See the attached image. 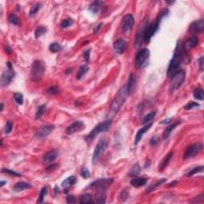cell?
Segmentation results:
<instances>
[{
	"instance_id": "obj_58",
	"label": "cell",
	"mask_w": 204,
	"mask_h": 204,
	"mask_svg": "<svg viewBox=\"0 0 204 204\" xmlns=\"http://www.w3.org/2000/svg\"><path fill=\"white\" fill-rule=\"evenodd\" d=\"M1 112H2V110H3V103H1Z\"/></svg>"
},
{
	"instance_id": "obj_50",
	"label": "cell",
	"mask_w": 204,
	"mask_h": 204,
	"mask_svg": "<svg viewBox=\"0 0 204 204\" xmlns=\"http://www.w3.org/2000/svg\"><path fill=\"white\" fill-rule=\"evenodd\" d=\"M199 67H200V69L201 70H203V65H204V58L203 57H201V58L199 59Z\"/></svg>"
},
{
	"instance_id": "obj_35",
	"label": "cell",
	"mask_w": 204,
	"mask_h": 204,
	"mask_svg": "<svg viewBox=\"0 0 204 204\" xmlns=\"http://www.w3.org/2000/svg\"><path fill=\"white\" fill-rule=\"evenodd\" d=\"M8 21L9 22H11L13 25H18L19 24V18L15 14H11V15H9Z\"/></svg>"
},
{
	"instance_id": "obj_31",
	"label": "cell",
	"mask_w": 204,
	"mask_h": 204,
	"mask_svg": "<svg viewBox=\"0 0 204 204\" xmlns=\"http://www.w3.org/2000/svg\"><path fill=\"white\" fill-rule=\"evenodd\" d=\"M198 43H199V40H198L197 37H192L187 40L185 44V46L188 48H194L198 45Z\"/></svg>"
},
{
	"instance_id": "obj_56",
	"label": "cell",
	"mask_w": 204,
	"mask_h": 204,
	"mask_svg": "<svg viewBox=\"0 0 204 204\" xmlns=\"http://www.w3.org/2000/svg\"><path fill=\"white\" fill-rule=\"evenodd\" d=\"M177 183V182L176 181H174V182H172V183H169V184L168 185V187H172V186H175V184H176Z\"/></svg>"
},
{
	"instance_id": "obj_45",
	"label": "cell",
	"mask_w": 204,
	"mask_h": 204,
	"mask_svg": "<svg viewBox=\"0 0 204 204\" xmlns=\"http://www.w3.org/2000/svg\"><path fill=\"white\" fill-rule=\"evenodd\" d=\"M81 176L84 179H88L89 177H90V172L86 168H83L81 171Z\"/></svg>"
},
{
	"instance_id": "obj_13",
	"label": "cell",
	"mask_w": 204,
	"mask_h": 204,
	"mask_svg": "<svg viewBox=\"0 0 204 204\" xmlns=\"http://www.w3.org/2000/svg\"><path fill=\"white\" fill-rule=\"evenodd\" d=\"M190 30L193 33L202 34L204 30V20L199 19L193 22L190 26Z\"/></svg>"
},
{
	"instance_id": "obj_29",
	"label": "cell",
	"mask_w": 204,
	"mask_h": 204,
	"mask_svg": "<svg viewBox=\"0 0 204 204\" xmlns=\"http://www.w3.org/2000/svg\"><path fill=\"white\" fill-rule=\"evenodd\" d=\"M194 98L198 101H203L204 93L202 88H196L193 92Z\"/></svg>"
},
{
	"instance_id": "obj_2",
	"label": "cell",
	"mask_w": 204,
	"mask_h": 204,
	"mask_svg": "<svg viewBox=\"0 0 204 204\" xmlns=\"http://www.w3.org/2000/svg\"><path fill=\"white\" fill-rule=\"evenodd\" d=\"M168 15V9H163V11H161V13L159 14V15L158 16V18H157L156 19L147 26L144 35V42H150L151 38H152V36L155 35V34L156 33L158 29H159V24H160V22H161L162 18L165 17V16H167Z\"/></svg>"
},
{
	"instance_id": "obj_25",
	"label": "cell",
	"mask_w": 204,
	"mask_h": 204,
	"mask_svg": "<svg viewBox=\"0 0 204 204\" xmlns=\"http://www.w3.org/2000/svg\"><path fill=\"white\" fill-rule=\"evenodd\" d=\"M180 123H181L180 121H178V122L174 123V124H172V125H171L168 127H167V128L164 129V131H163V139H168V138L169 137L170 134H171L172 130H174L175 128H176V127L178 125H179Z\"/></svg>"
},
{
	"instance_id": "obj_37",
	"label": "cell",
	"mask_w": 204,
	"mask_h": 204,
	"mask_svg": "<svg viewBox=\"0 0 204 204\" xmlns=\"http://www.w3.org/2000/svg\"><path fill=\"white\" fill-rule=\"evenodd\" d=\"M202 171H203V167H202V166H198V167H196L195 168L191 170V171L187 173V176H188V177H190V176H194V175L197 174L199 172H202Z\"/></svg>"
},
{
	"instance_id": "obj_30",
	"label": "cell",
	"mask_w": 204,
	"mask_h": 204,
	"mask_svg": "<svg viewBox=\"0 0 204 204\" xmlns=\"http://www.w3.org/2000/svg\"><path fill=\"white\" fill-rule=\"evenodd\" d=\"M80 203H91L93 202L92 196L90 194H85L83 196H81L79 198Z\"/></svg>"
},
{
	"instance_id": "obj_42",
	"label": "cell",
	"mask_w": 204,
	"mask_h": 204,
	"mask_svg": "<svg viewBox=\"0 0 204 204\" xmlns=\"http://www.w3.org/2000/svg\"><path fill=\"white\" fill-rule=\"evenodd\" d=\"M73 20L69 19V18H68V19H65L62 22L61 26H62V28H67V27L70 26L71 25L73 24Z\"/></svg>"
},
{
	"instance_id": "obj_33",
	"label": "cell",
	"mask_w": 204,
	"mask_h": 204,
	"mask_svg": "<svg viewBox=\"0 0 204 204\" xmlns=\"http://www.w3.org/2000/svg\"><path fill=\"white\" fill-rule=\"evenodd\" d=\"M156 116V112L153 111V112H151L149 113H148L146 116H144V119H143V124L144 125H147L149 122H151V120H152L153 118Z\"/></svg>"
},
{
	"instance_id": "obj_23",
	"label": "cell",
	"mask_w": 204,
	"mask_h": 204,
	"mask_svg": "<svg viewBox=\"0 0 204 204\" xmlns=\"http://www.w3.org/2000/svg\"><path fill=\"white\" fill-rule=\"evenodd\" d=\"M172 156H173V152H171L168 153V155L163 158V159L162 160V162L159 165V171H163V170L168 165V163H169L170 160H171Z\"/></svg>"
},
{
	"instance_id": "obj_22",
	"label": "cell",
	"mask_w": 204,
	"mask_h": 204,
	"mask_svg": "<svg viewBox=\"0 0 204 204\" xmlns=\"http://www.w3.org/2000/svg\"><path fill=\"white\" fill-rule=\"evenodd\" d=\"M126 85L128 91H129V94H131L132 92H133L135 86V78L132 73L130 74V77H129V81H128V83L126 84Z\"/></svg>"
},
{
	"instance_id": "obj_14",
	"label": "cell",
	"mask_w": 204,
	"mask_h": 204,
	"mask_svg": "<svg viewBox=\"0 0 204 204\" xmlns=\"http://www.w3.org/2000/svg\"><path fill=\"white\" fill-rule=\"evenodd\" d=\"M54 129V126L53 125H45L38 129V131L37 132L36 137L37 138H43L45 136H47L50 132H53Z\"/></svg>"
},
{
	"instance_id": "obj_4",
	"label": "cell",
	"mask_w": 204,
	"mask_h": 204,
	"mask_svg": "<svg viewBox=\"0 0 204 204\" xmlns=\"http://www.w3.org/2000/svg\"><path fill=\"white\" fill-rule=\"evenodd\" d=\"M112 125V120L111 119H109V120H105L102 123H100L97 126L95 127L94 129H92V131L89 132L87 137H86V140L88 142L92 141L93 139H94L97 135H98L100 132H104L108 131L109 129L110 126Z\"/></svg>"
},
{
	"instance_id": "obj_5",
	"label": "cell",
	"mask_w": 204,
	"mask_h": 204,
	"mask_svg": "<svg viewBox=\"0 0 204 204\" xmlns=\"http://www.w3.org/2000/svg\"><path fill=\"white\" fill-rule=\"evenodd\" d=\"M186 73L183 70H179L178 73H176L172 78V82L170 85V91L171 92H173L174 91L177 90L183 84V82L185 80Z\"/></svg>"
},
{
	"instance_id": "obj_41",
	"label": "cell",
	"mask_w": 204,
	"mask_h": 204,
	"mask_svg": "<svg viewBox=\"0 0 204 204\" xmlns=\"http://www.w3.org/2000/svg\"><path fill=\"white\" fill-rule=\"evenodd\" d=\"M12 129H13V123L11 122V120H8L6 124V126H5V129L4 132L5 133L7 134H10L12 131Z\"/></svg>"
},
{
	"instance_id": "obj_17",
	"label": "cell",
	"mask_w": 204,
	"mask_h": 204,
	"mask_svg": "<svg viewBox=\"0 0 204 204\" xmlns=\"http://www.w3.org/2000/svg\"><path fill=\"white\" fill-rule=\"evenodd\" d=\"M152 123H148V124H147L144 127H143L142 129H140L139 131L137 132V133H136V135H135V144L136 145V144H138V143L141 140L142 137H143V135H144V134L146 132H148L149 129H150V128L152 127Z\"/></svg>"
},
{
	"instance_id": "obj_20",
	"label": "cell",
	"mask_w": 204,
	"mask_h": 204,
	"mask_svg": "<svg viewBox=\"0 0 204 204\" xmlns=\"http://www.w3.org/2000/svg\"><path fill=\"white\" fill-rule=\"evenodd\" d=\"M32 187V185L28 183H26V182H19V183H15L13 187V190L15 192H20L22 191H24V190L30 189Z\"/></svg>"
},
{
	"instance_id": "obj_10",
	"label": "cell",
	"mask_w": 204,
	"mask_h": 204,
	"mask_svg": "<svg viewBox=\"0 0 204 204\" xmlns=\"http://www.w3.org/2000/svg\"><path fill=\"white\" fill-rule=\"evenodd\" d=\"M107 148V141L105 140H100L97 143V147L95 148L94 152L92 155V163H94L101 156V154L105 152V150Z\"/></svg>"
},
{
	"instance_id": "obj_55",
	"label": "cell",
	"mask_w": 204,
	"mask_h": 204,
	"mask_svg": "<svg viewBox=\"0 0 204 204\" xmlns=\"http://www.w3.org/2000/svg\"><path fill=\"white\" fill-rule=\"evenodd\" d=\"M57 164H54V165H50V167L47 168V170H53V168H57Z\"/></svg>"
},
{
	"instance_id": "obj_16",
	"label": "cell",
	"mask_w": 204,
	"mask_h": 204,
	"mask_svg": "<svg viewBox=\"0 0 204 204\" xmlns=\"http://www.w3.org/2000/svg\"><path fill=\"white\" fill-rule=\"evenodd\" d=\"M147 25H148V18H147V19H144V21H143L141 26H140V29L138 30L137 35H136V38H135V44H136V45H140L142 39L144 38V31H145V29H146L147 27Z\"/></svg>"
},
{
	"instance_id": "obj_26",
	"label": "cell",
	"mask_w": 204,
	"mask_h": 204,
	"mask_svg": "<svg viewBox=\"0 0 204 204\" xmlns=\"http://www.w3.org/2000/svg\"><path fill=\"white\" fill-rule=\"evenodd\" d=\"M140 171H141V169H140V165L138 163H135V164L132 165L131 169L129 170V176H130V177H135V176H137L138 175L140 174Z\"/></svg>"
},
{
	"instance_id": "obj_39",
	"label": "cell",
	"mask_w": 204,
	"mask_h": 204,
	"mask_svg": "<svg viewBox=\"0 0 204 204\" xmlns=\"http://www.w3.org/2000/svg\"><path fill=\"white\" fill-rule=\"evenodd\" d=\"M46 194H47V187H44L41 190V191H40V194H39V196H38V199L37 202H38V203H42V202H43L44 198H45Z\"/></svg>"
},
{
	"instance_id": "obj_44",
	"label": "cell",
	"mask_w": 204,
	"mask_h": 204,
	"mask_svg": "<svg viewBox=\"0 0 204 204\" xmlns=\"http://www.w3.org/2000/svg\"><path fill=\"white\" fill-rule=\"evenodd\" d=\"M2 172H3V173H6V174L11 175V176H18V177H20V176H21V174H19V173H18V172H14V171H11V170L6 169V168L2 169Z\"/></svg>"
},
{
	"instance_id": "obj_11",
	"label": "cell",
	"mask_w": 204,
	"mask_h": 204,
	"mask_svg": "<svg viewBox=\"0 0 204 204\" xmlns=\"http://www.w3.org/2000/svg\"><path fill=\"white\" fill-rule=\"evenodd\" d=\"M134 24V18L132 15H125L124 18H123L122 23H121V30L123 33L128 34L131 31L132 29Z\"/></svg>"
},
{
	"instance_id": "obj_36",
	"label": "cell",
	"mask_w": 204,
	"mask_h": 204,
	"mask_svg": "<svg viewBox=\"0 0 204 204\" xmlns=\"http://www.w3.org/2000/svg\"><path fill=\"white\" fill-rule=\"evenodd\" d=\"M49 50L52 52V53H58L59 50H61L62 47H61V45H59V43L54 42V43H51V44L49 45Z\"/></svg>"
},
{
	"instance_id": "obj_47",
	"label": "cell",
	"mask_w": 204,
	"mask_h": 204,
	"mask_svg": "<svg viewBox=\"0 0 204 204\" xmlns=\"http://www.w3.org/2000/svg\"><path fill=\"white\" fill-rule=\"evenodd\" d=\"M83 57H84L85 60L86 62H89V58H90V49H88V50L85 51V53L83 54Z\"/></svg>"
},
{
	"instance_id": "obj_53",
	"label": "cell",
	"mask_w": 204,
	"mask_h": 204,
	"mask_svg": "<svg viewBox=\"0 0 204 204\" xmlns=\"http://www.w3.org/2000/svg\"><path fill=\"white\" fill-rule=\"evenodd\" d=\"M128 196H129V193H127L126 191H123L121 193V198H124L125 199H126Z\"/></svg>"
},
{
	"instance_id": "obj_32",
	"label": "cell",
	"mask_w": 204,
	"mask_h": 204,
	"mask_svg": "<svg viewBox=\"0 0 204 204\" xmlns=\"http://www.w3.org/2000/svg\"><path fill=\"white\" fill-rule=\"evenodd\" d=\"M41 7H42L41 3H37V4L32 6L30 10V12H29V15H30V17H34V16L38 12V11L41 9Z\"/></svg>"
},
{
	"instance_id": "obj_38",
	"label": "cell",
	"mask_w": 204,
	"mask_h": 204,
	"mask_svg": "<svg viewBox=\"0 0 204 204\" xmlns=\"http://www.w3.org/2000/svg\"><path fill=\"white\" fill-rule=\"evenodd\" d=\"M45 105H42L39 106L38 108V110H37L36 112V116H35V118L38 120V119L41 118L42 116L43 113L45 112Z\"/></svg>"
},
{
	"instance_id": "obj_18",
	"label": "cell",
	"mask_w": 204,
	"mask_h": 204,
	"mask_svg": "<svg viewBox=\"0 0 204 204\" xmlns=\"http://www.w3.org/2000/svg\"><path fill=\"white\" fill-rule=\"evenodd\" d=\"M58 156V151L52 150L47 152L43 157V161L45 163H50L54 162Z\"/></svg>"
},
{
	"instance_id": "obj_27",
	"label": "cell",
	"mask_w": 204,
	"mask_h": 204,
	"mask_svg": "<svg viewBox=\"0 0 204 204\" xmlns=\"http://www.w3.org/2000/svg\"><path fill=\"white\" fill-rule=\"evenodd\" d=\"M166 181H167V179H159V180L156 181L155 183H153V184L150 185L149 187H148L146 189V193H149L151 191H153L154 190H156L158 187H159L160 185L163 184V183H165Z\"/></svg>"
},
{
	"instance_id": "obj_46",
	"label": "cell",
	"mask_w": 204,
	"mask_h": 204,
	"mask_svg": "<svg viewBox=\"0 0 204 204\" xmlns=\"http://www.w3.org/2000/svg\"><path fill=\"white\" fill-rule=\"evenodd\" d=\"M59 92V89L57 86H53L51 88L48 89L47 93L49 95H55Z\"/></svg>"
},
{
	"instance_id": "obj_57",
	"label": "cell",
	"mask_w": 204,
	"mask_h": 204,
	"mask_svg": "<svg viewBox=\"0 0 204 204\" xmlns=\"http://www.w3.org/2000/svg\"><path fill=\"white\" fill-rule=\"evenodd\" d=\"M5 183H7V182H5V181H1V182H0V186H1V187H3Z\"/></svg>"
},
{
	"instance_id": "obj_9",
	"label": "cell",
	"mask_w": 204,
	"mask_h": 204,
	"mask_svg": "<svg viewBox=\"0 0 204 204\" xmlns=\"http://www.w3.org/2000/svg\"><path fill=\"white\" fill-rule=\"evenodd\" d=\"M113 182V179L104 178L99 179L97 180L93 181L88 187H96L97 189H105L106 187H109Z\"/></svg>"
},
{
	"instance_id": "obj_7",
	"label": "cell",
	"mask_w": 204,
	"mask_h": 204,
	"mask_svg": "<svg viewBox=\"0 0 204 204\" xmlns=\"http://www.w3.org/2000/svg\"><path fill=\"white\" fill-rule=\"evenodd\" d=\"M149 55H150V52H149V49H142L141 50L138 52V54H136L135 56V67L137 69H140L141 68L144 64L145 63L147 60L149 58Z\"/></svg>"
},
{
	"instance_id": "obj_54",
	"label": "cell",
	"mask_w": 204,
	"mask_h": 204,
	"mask_svg": "<svg viewBox=\"0 0 204 204\" xmlns=\"http://www.w3.org/2000/svg\"><path fill=\"white\" fill-rule=\"evenodd\" d=\"M5 50H6V53H7V54H11V49L10 47H9V45H6V47H5Z\"/></svg>"
},
{
	"instance_id": "obj_3",
	"label": "cell",
	"mask_w": 204,
	"mask_h": 204,
	"mask_svg": "<svg viewBox=\"0 0 204 204\" xmlns=\"http://www.w3.org/2000/svg\"><path fill=\"white\" fill-rule=\"evenodd\" d=\"M45 71L44 62L40 60H35L32 65L31 69V80L33 82H38L42 78Z\"/></svg>"
},
{
	"instance_id": "obj_43",
	"label": "cell",
	"mask_w": 204,
	"mask_h": 204,
	"mask_svg": "<svg viewBox=\"0 0 204 204\" xmlns=\"http://www.w3.org/2000/svg\"><path fill=\"white\" fill-rule=\"evenodd\" d=\"M196 107H199V104L191 101V102H189V103L187 104V105L184 106V109L186 110H189V109H194V108H196Z\"/></svg>"
},
{
	"instance_id": "obj_8",
	"label": "cell",
	"mask_w": 204,
	"mask_h": 204,
	"mask_svg": "<svg viewBox=\"0 0 204 204\" xmlns=\"http://www.w3.org/2000/svg\"><path fill=\"white\" fill-rule=\"evenodd\" d=\"M202 144L201 143H196L189 146L184 152V159H189L191 157L196 156L202 150Z\"/></svg>"
},
{
	"instance_id": "obj_15",
	"label": "cell",
	"mask_w": 204,
	"mask_h": 204,
	"mask_svg": "<svg viewBox=\"0 0 204 204\" xmlns=\"http://www.w3.org/2000/svg\"><path fill=\"white\" fill-rule=\"evenodd\" d=\"M113 48L116 53L119 54H123L127 48V42L124 39H118L114 42Z\"/></svg>"
},
{
	"instance_id": "obj_49",
	"label": "cell",
	"mask_w": 204,
	"mask_h": 204,
	"mask_svg": "<svg viewBox=\"0 0 204 204\" xmlns=\"http://www.w3.org/2000/svg\"><path fill=\"white\" fill-rule=\"evenodd\" d=\"M159 139L157 137V136H153V137L150 140L151 145H156V144L159 142Z\"/></svg>"
},
{
	"instance_id": "obj_19",
	"label": "cell",
	"mask_w": 204,
	"mask_h": 204,
	"mask_svg": "<svg viewBox=\"0 0 204 204\" xmlns=\"http://www.w3.org/2000/svg\"><path fill=\"white\" fill-rule=\"evenodd\" d=\"M130 183L134 187H140L148 183V179L144 178V177H136V178L133 177Z\"/></svg>"
},
{
	"instance_id": "obj_6",
	"label": "cell",
	"mask_w": 204,
	"mask_h": 204,
	"mask_svg": "<svg viewBox=\"0 0 204 204\" xmlns=\"http://www.w3.org/2000/svg\"><path fill=\"white\" fill-rule=\"evenodd\" d=\"M15 73L14 72L13 67L12 65L10 62H7V69L5 70L2 74L1 77V85L2 86H7L11 84V82H12V80L15 78Z\"/></svg>"
},
{
	"instance_id": "obj_34",
	"label": "cell",
	"mask_w": 204,
	"mask_h": 204,
	"mask_svg": "<svg viewBox=\"0 0 204 204\" xmlns=\"http://www.w3.org/2000/svg\"><path fill=\"white\" fill-rule=\"evenodd\" d=\"M46 31H47V29L45 28V26H39L38 28H37V30H35V38H38L42 35H45Z\"/></svg>"
},
{
	"instance_id": "obj_40",
	"label": "cell",
	"mask_w": 204,
	"mask_h": 204,
	"mask_svg": "<svg viewBox=\"0 0 204 204\" xmlns=\"http://www.w3.org/2000/svg\"><path fill=\"white\" fill-rule=\"evenodd\" d=\"M14 98H15V101L17 102V104L20 105L23 104V95L20 92H15L14 94Z\"/></svg>"
},
{
	"instance_id": "obj_1",
	"label": "cell",
	"mask_w": 204,
	"mask_h": 204,
	"mask_svg": "<svg viewBox=\"0 0 204 204\" xmlns=\"http://www.w3.org/2000/svg\"><path fill=\"white\" fill-rule=\"evenodd\" d=\"M129 95V91H128V89H127V85H125L123 86L122 88H120L119 92H117V94L116 95L115 98L113 99L111 105H110V110L109 112V119L113 117L114 116H116V113L119 112V110L121 108V106L125 102Z\"/></svg>"
},
{
	"instance_id": "obj_21",
	"label": "cell",
	"mask_w": 204,
	"mask_h": 204,
	"mask_svg": "<svg viewBox=\"0 0 204 204\" xmlns=\"http://www.w3.org/2000/svg\"><path fill=\"white\" fill-rule=\"evenodd\" d=\"M76 182H77V179H76L75 176H69L67 179H65L62 183V187L64 188V189H68L70 187H72L73 184H75Z\"/></svg>"
},
{
	"instance_id": "obj_28",
	"label": "cell",
	"mask_w": 204,
	"mask_h": 204,
	"mask_svg": "<svg viewBox=\"0 0 204 204\" xmlns=\"http://www.w3.org/2000/svg\"><path fill=\"white\" fill-rule=\"evenodd\" d=\"M89 71V67L87 65H82L80 67L78 70V73H77V75H76V78L78 80H81L86 73H88Z\"/></svg>"
},
{
	"instance_id": "obj_24",
	"label": "cell",
	"mask_w": 204,
	"mask_h": 204,
	"mask_svg": "<svg viewBox=\"0 0 204 204\" xmlns=\"http://www.w3.org/2000/svg\"><path fill=\"white\" fill-rule=\"evenodd\" d=\"M102 5H103V2H101V1H94V2H92L89 5V10L92 11L93 14H97L100 11V9H101Z\"/></svg>"
},
{
	"instance_id": "obj_48",
	"label": "cell",
	"mask_w": 204,
	"mask_h": 204,
	"mask_svg": "<svg viewBox=\"0 0 204 204\" xmlns=\"http://www.w3.org/2000/svg\"><path fill=\"white\" fill-rule=\"evenodd\" d=\"M66 201L68 203H74L76 202L75 197L73 196H68L66 197Z\"/></svg>"
},
{
	"instance_id": "obj_52",
	"label": "cell",
	"mask_w": 204,
	"mask_h": 204,
	"mask_svg": "<svg viewBox=\"0 0 204 204\" xmlns=\"http://www.w3.org/2000/svg\"><path fill=\"white\" fill-rule=\"evenodd\" d=\"M172 120V118H168L166 119V120H162L161 122H160V124L161 125H166V124H169V123H171V121Z\"/></svg>"
},
{
	"instance_id": "obj_12",
	"label": "cell",
	"mask_w": 204,
	"mask_h": 204,
	"mask_svg": "<svg viewBox=\"0 0 204 204\" xmlns=\"http://www.w3.org/2000/svg\"><path fill=\"white\" fill-rule=\"evenodd\" d=\"M85 129V124L81 120H77L73 124H71L68 128L66 129V133L68 135L73 134L77 132L82 131Z\"/></svg>"
},
{
	"instance_id": "obj_51",
	"label": "cell",
	"mask_w": 204,
	"mask_h": 204,
	"mask_svg": "<svg viewBox=\"0 0 204 204\" xmlns=\"http://www.w3.org/2000/svg\"><path fill=\"white\" fill-rule=\"evenodd\" d=\"M101 26H102V23H100L98 24L97 26H96V27H94V29H93V34H97V32L99 31V30H100V28L101 27Z\"/></svg>"
}]
</instances>
